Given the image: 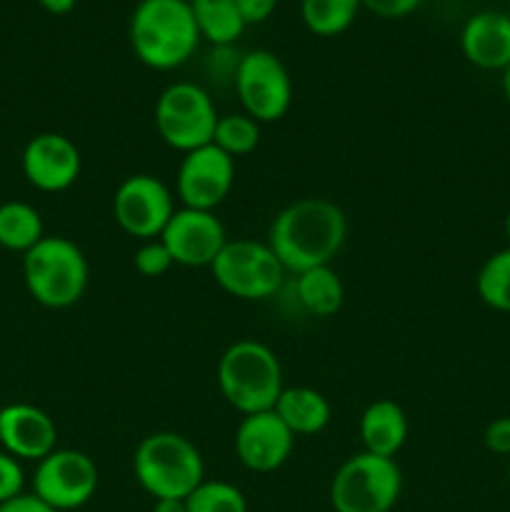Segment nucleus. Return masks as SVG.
I'll return each mask as SVG.
<instances>
[{"label":"nucleus","instance_id":"nucleus-7","mask_svg":"<svg viewBox=\"0 0 510 512\" xmlns=\"http://www.w3.org/2000/svg\"><path fill=\"white\" fill-rule=\"evenodd\" d=\"M218 118L208 90L185 80L168 85L155 103V130L165 145L180 153L213 143Z\"/></svg>","mask_w":510,"mask_h":512},{"label":"nucleus","instance_id":"nucleus-37","mask_svg":"<svg viewBox=\"0 0 510 512\" xmlns=\"http://www.w3.org/2000/svg\"><path fill=\"white\" fill-rule=\"evenodd\" d=\"M505 475H508V485H510V458H508V468H505Z\"/></svg>","mask_w":510,"mask_h":512},{"label":"nucleus","instance_id":"nucleus-22","mask_svg":"<svg viewBox=\"0 0 510 512\" xmlns=\"http://www.w3.org/2000/svg\"><path fill=\"white\" fill-rule=\"evenodd\" d=\"M45 238L43 218L38 210L20 200L0 205V245L13 253H28Z\"/></svg>","mask_w":510,"mask_h":512},{"label":"nucleus","instance_id":"nucleus-19","mask_svg":"<svg viewBox=\"0 0 510 512\" xmlns=\"http://www.w3.org/2000/svg\"><path fill=\"white\" fill-rule=\"evenodd\" d=\"M275 415L288 425L293 435H315L328 428L330 410L328 398L315 388H283L278 403H275Z\"/></svg>","mask_w":510,"mask_h":512},{"label":"nucleus","instance_id":"nucleus-36","mask_svg":"<svg viewBox=\"0 0 510 512\" xmlns=\"http://www.w3.org/2000/svg\"><path fill=\"white\" fill-rule=\"evenodd\" d=\"M503 230H505V238H508V243H510V210H508V213H505V220H503Z\"/></svg>","mask_w":510,"mask_h":512},{"label":"nucleus","instance_id":"nucleus-23","mask_svg":"<svg viewBox=\"0 0 510 512\" xmlns=\"http://www.w3.org/2000/svg\"><path fill=\"white\" fill-rule=\"evenodd\" d=\"M363 8L360 0H300V15L310 33L320 38H333L353 25L355 15Z\"/></svg>","mask_w":510,"mask_h":512},{"label":"nucleus","instance_id":"nucleus-33","mask_svg":"<svg viewBox=\"0 0 510 512\" xmlns=\"http://www.w3.org/2000/svg\"><path fill=\"white\" fill-rule=\"evenodd\" d=\"M40 8L48 10L50 15H68L70 10L75 8V3L78 0H38Z\"/></svg>","mask_w":510,"mask_h":512},{"label":"nucleus","instance_id":"nucleus-15","mask_svg":"<svg viewBox=\"0 0 510 512\" xmlns=\"http://www.w3.org/2000/svg\"><path fill=\"white\" fill-rule=\"evenodd\" d=\"M83 158L68 135L38 133L23 150V173L43 193H63L80 178Z\"/></svg>","mask_w":510,"mask_h":512},{"label":"nucleus","instance_id":"nucleus-2","mask_svg":"<svg viewBox=\"0 0 510 512\" xmlns=\"http://www.w3.org/2000/svg\"><path fill=\"white\" fill-rule=\"evenodd\" d=\"M200 30L188 0H140L130 15L135 58L155 70H173L195 53Z\"/></svg>","mask_w":510,"mask_h":512},{"label":"nucleus","instance_id":"nucleus-17","mask_svg":"<svg viewBox=\"0 0 510 512\" xmlns=\"http://www.w3.org/2000/svg\"><path fill=\"white\" fill-rule=\"evenodd\" d=\"M460 48L475 68L505 70L510 65V15L500 10L470 15L460 33Z\"/></svg>","mask_w":510,"mask_h":512},{"label":"nucleus","instance_id":"nucleus-10","mask_svg":"<svg viewBox=\"0 0 510 512\" xmlns=\"http://www.w3.org/2000/svg\"><path fill=\"white\" fill-rule=\"evenodd\" d=\"M98 465L80 450L55 448L43 458L33 475V495L53 510H78L98 490Z\"/></svg>","mask_w":510,"mask_h":512},{"label":"nucleus","instance_id":"nucleus-21","mask_svg":"<svg viewBox=\"0 0 510 512\" xmlns=\"http://www.w3.org/2000/svg\"><path fill=\"white\" fill-rule=\"evenodd\" d=\"M188 5L200 38L210 40L215 48H228L243 35L245 20L235 0H188Z\"/></svg>","mask_w":510,"mask_h":512},{"label":"nucleus","instance_id":"nucleus-13","mask_svg":"<svg viewBox=\"0 0 510 512\" xmlns=\"http://www.w3.org/2000/svg\"><path fill=\"white\" fill-rule=\"evenodd\" d=\"M160 240L173 255L175 265L185 268H210L223 245L228 243L223 223L210 210L180 208L168 220Z\"/></svg>","mask_w":510,"mask_h":512},{"label":"nucleus","instance_id":"nucleus-31","mask_svg":"<svg viewBox=\"0 0 510 512\" xmlns=\"http://www.w3.org/2000/svg\"><path fill=\"white\" fill-rule=\"evenodd\" d=\"M238 3L240 15H243L245 25H253V23H263L273 15L275 5L278 0H235Z\"/></svg>","mask_w":510,"mask_h":512},{"label":"nucleus","instance_id":"nucleus-20","mask_svg":"<svg viewBox=\"0 0 510 512\" xmlns=\"http://www.w3.org/2000/svg\"><path fill=\"white\" fill-rule=\"evenodd\" d=\"M295 298L303 305L305 313L330 318L343 308L345 288L340 275L330 265L310 268L305 273L295 275Z\"/></svg>","mask_w":510,"mask_h":512},{"label":"nucleus","instance_id":"nucleus-12","mask_svg":"<svg viewBox=\"0 0 510 512\" xmlns=\"http://www.w3.org/2000/svg\"><path fill=\"white\" fill-rule=\"evenodd\" d=\"M235 183V160L218 145H203L183 155L175 178V190L183 208L213 213L230 195Z\"/></svg>","mask_w":510,"mask_h":512},{"label":"nucleus","instance_id":"nucleus-16","mask_svg":"<svg viewBox=\"0 0 510 512\" xmlns=\"http://www.w3.org/2000/svg\"><path fill=\"white\" fill-rule=\"evenodd\" d=\"M58 443V428L45 410L28 403H10L0 408V445L18 460L48 458Z\"/></svg>","mask_w":510,"mask_h":512},{"label":"nucleus","instance_id":"nucleus-35","mask_svg":"<svg viewBox=\"0 0 510 512\" xmlns=\"http://www.w3.org/2000/svg\"><path fill=\"white\" fill-rule=\"evenodd\" d=\"M503 93H505V100H508V105H510V65L503 70Z\"/></svg>","mask_w":510,"mask_h":512},{"label":"nucleus","instance_id":"nucleus-38","mask_svg":"<svg viewBox=\"0 0 510 512\" xmlns=\"http://www.w3.org/2000/svg\"><path fill=\"white\" fill-rule=\"evenodd\" d=\"M508 15H510V13H508Z\"/></svg>","mask_w":510,"mask_h":512},{"label":"nucleus","instance_id":"nucleus-34","mask_svg":"<svg viewBox=\"0 0 510 512\" xmlns=\"http://www.w3.org/2000/svg\"><path fill=\"white\" fill-rule=\"evenodd\" d=\"M153 512H188V508H185V500L165 498V500H155Z\"/></svg>","mask_w":510,"mask_h":512},{"label":"nucleus","instance_id":"nucleus-3","mask_svg":"<svg viewBox=\"0 0 510 512\" xmlns=\"http://www.w3.org/2000/svg\"><path fill=\"white\" fill-rule=\"evenodd\" d=\"M218 388L230 408L243 415L273 410L283 393V368L258 340H235L218 360Z\"/></svg>","mask_w":510,"mask_h":512},{"label":"nucleus","instance_id":"nucleus-6","mask_svg":"<svg viewBox=\"0 0 510 512\" xmlns=\"http://www.w3.org/2000/svg\"><path fill=\"white\" fill-rule=\"evenodd\" d=\"M403 490V473L395 458L358 453L345 460L330 483L335 512H390Z\"/></svg>","mask_w":510,"mask_h":512},{"label":"nucleus","instance_id":"nucleus-32","mask_svg":"<svg viewBox=\"0 0 510 512\" xmlns=\"http://www.w3.org/2000/svg\"><path fill=\"white\" fill-rule=\"evenodd\" d=\"M0 512H58L53 510L50 505H45L43 500L35 498L33 493H23L18 498L8 500V503L0 505Z\"/></svg>","mask_w":510,"mask_h":512},{"label":"nucleus","instance_id":"nucleus-24","mask_svg":"<svg viewBox=\"0 0 510 512\" xmlns=\"http://www.w3.org/2000/svg\"><path fill=\"white\" fill-rule=\"evenodd\" d=\"M478 298L498 313H510V245L490 255L475 278Z\"/></svg>","mask_w":510,"mask_h":512},{"label":"nucleus","instance_id":"nucleus-25","mask_svg":"<svg viewBox=\"0 0 510 512\" xmlns=\"http://www.w3.org/2000/svg\"><path fill=\"white\" fill-rule=\"evenodd\" d=\"M260 143V123L253 120L245 113H230L220 115L218 125H215L213 145H218L223 153H228L230 158H240V155H248L258 148Z\"/></svg>","mask_w":510,"mask_h":512},{"label":"nucleus","instance_id":"nucleus-5","mask_svg":"<svg viewBox=\"0 0 510 512\" xmlns=\"http://www.w3.org/2000/svg\"><path fill=\"white\" fill-rule=\"evenodd\" d=\"M25 288L35 303L63 310L88 290L90 268L83 250L63 235H45L23 258Z\"/></svg>","mask_w":510,"mask_h":512},{"label":"nucleus","instance_id":"nucleus-8","mask_svg":"<svg viewBox=\"0 0 510 512\" xmlns=\"http://www.w3.org/2000/svg\"><path fill=\"white\" fill-rule=\"evenodd\" d=\"M215 283L240 300H265L283 285L285 268L268 243L238 238L228 240L210 265Z\"/></svg>","mask_w":510,"mask_h":512},{"label":"nucleus","instance_id":"nucleus-14","mask_svg":"<svg viewBox=\"0 0 510 512\" xmlns=\"http://www.w3.org/2000/svg\"><path fill=\"white\" fill-rule=\"evenodd\" d=\"M235 455L253 473H273L288 463L295 435L275 415V410L243 415L235 430Z\"/></svg>","mask_w":510,"mask_h":512},{"label":"nucleus","instance_id":"nucleus-30","mask_svg":"<svg viewBox=\"0 0 510 512\" xmlns=\"http://www.w3.org/2000/svg\"><path fill=\"white\" fill-rule=\"evenodd\" d=\"M360 3L380 18H405L413 10H418L423 0H360Z\"/></svg>","mask_w":510,"mask_h":512},{"label":"nucleus","instance_id":"nucleus-26","mask_svg":"<svg viewBox=\"0 0 510 512\" xmlns=\"http://www.w3.org/2000/svg\"><path fill=\"white\" fill-rule=\"evenodd\" d=\"M188 512H248V500L243 490L225 480H203L185 498Z\"/></svg>","mask_w":510,"mask_h":512},{"label":"nucleus","instance_id":"nucleus-9","mask_svg":"<svg viewBox=\"0 0 510 512\" xmlns=\"http://www.w3.org/2000/svg\"><path fill=\"white\" fill-rule=\"evenodd\" d=\"M235 93L245 115L258 123H275L293 103V80L283 60L270 50H250L235 65Z\"/></svg>","mask_w":510,"mask_h":512},{"label":"nucleus","instance_id":"nucleus-4","mask_svg":"<svg viewBox=\"0 0 510 512\" xmlns=\"http://www.w3.org/2000/svg\"><path fill=\"white\" fill-rule=\"evenodd\" d=\"M133 473L140 488L155 500H185L205 480V463L193 440L160 430L145 435L133 453Z\"/></svg>","mask_w":510,"mask_h":512},{"label":"nucleus","instance_id":"nucleus-29","mask_svg":"<svg viewBox=\"0 0 510 512\" xmlns=\"http://www.w3.org/2000/svg\"><path fill=\"white\" fill-rule=\"evenodd\" d=\"M483 443L490 453L510 458V415L495 418L493 423H488V428L483 433Z\"/></svg>","mask_w":510,"mask_h":512},{"label":"nucleus","instance_id":"nucleus-28","mask_svg":"<svg viewBox=\"0 0 510 512\" xmlns=\"http://www.w3.org/2000/svg\"><path fill=\"white\" fill-rule=\"evenodd\" d=\"M23 488L25 473L20 460L5 453V450H0V505L23 495Z\"/></svg>","mask_w":510,"mask_h":512},{"label":"nucleus","instance_id":"nucleus-18","mask_svg":"<svg viewBox=\"0 0 510 512\" xmlns=\"http://www.w3.org/2000/svg\"><path fill=\"white\" fill-rule=\"evenodd\" d=\"M360 440L365 453L395 458L408 440V418L395 400H375L360 415Z\"/></svg>","mask_w":510,"mask_h":512},{"label":"nucleus","instance_id":"nucleus-27","mask_svg":"<svg viewBox=\"0 0 510 512\" xmlns=\"http://www.w3.org/2000/svg\"><path fill=\"white\" fill-rule=\"evenodd\" d=\"M133 265L140 275L145 278H160V275L168 273L173 268V255L168 253V248L163 245V240H143L140 248L135 250Z\"/></svg>","mask_w":510,"mask_h":512},{"label":"nucleus","instance_id":"nucleus-11","mask_svg":"<svg viewBox=\"0 0 510 512\" xmlns=\"http://www.w3.org/2000/svg\"><path fill=\"white\" fill-rule=\"evenodd\" d=\"M175 213L168 185L148 173L128 175L115 188L113 215L123 233L138 240H155Z\"/></svg>","mask_w":510,"mask_h":512},{"label":"nucleus","instance_id":"nucleus-1","mask_svg":"<svg viewBox=\"0 0 510 512\" xmlns=\"http://www.w3.org/2000/svg\"><path fill=\"white\" fill-rule=\"evenodd\" d=\"M348 235L343 208L325 198H303L290 203L273 218L268 248L283 263L285 273L300 275L310 268L330 265Z\"/></svg>","mask_w":510,"mask_h":512}]
</instances>
